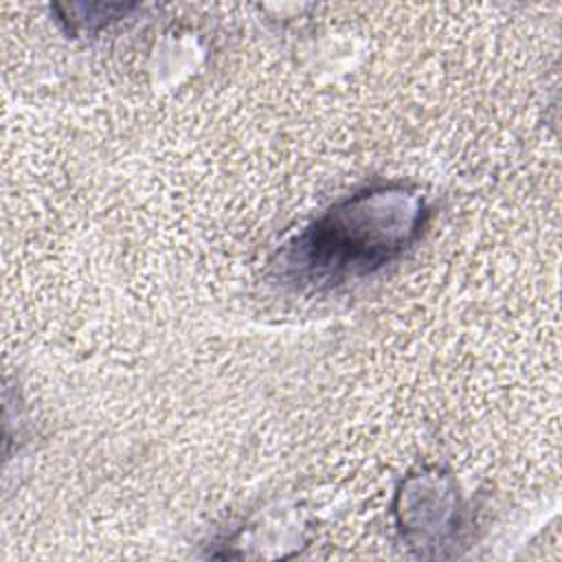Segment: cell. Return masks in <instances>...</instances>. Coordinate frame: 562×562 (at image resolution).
I'll list each match as a JSON object with an SVG mask.
<instances>
[{
    "label": "cell",
    "instance_id": "1",
    "mask_svg": "<svg viewBox=\"0 0 562 562\" xmlns=\"http://www.w3.org/2000/svg\"><path fill=\"white\" fill-rule=\"evenodd\" d=\"M426 217L424 198L406 184L360 189L327 209L281 252V274L316 290L371 274L419 239Z\"/></svg>",
    "mask_w": 562,
    "mask_h": 562
}]
</instances>
